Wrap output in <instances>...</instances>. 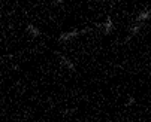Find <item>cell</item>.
Returning <instances> with one entry per match:
<instances>
[{
	"label": "cell",
	"mask_w": 151,
	"mask_h": 122,
	"mask_svg": "<svg viewBox=\"0 0 151 122\" xmlns=\"http://www.w3.org/2000/svg\"><path fill=\"white\" fill-rule=\"evenodd\" d=\"M88 31H91V28H84V30H69V31H64V33H61L60 36H58V42H70V40H73V39H76L78 36H81V34H85V33H88Z\"/></svg>",
	"instance_id": "obj_1"
},
{
	"label": "cell",
	"mask_w": 151,
	"mask_h": 122,
	"mask_svg": "<svg viewBox=\"0 0 151 122\" xmlns=\"http://www.w3.org/2000/svg\"><path fill=\"white\" fill-rule=\"evenodd\" d=\"M97 28H102V31H103V34H111L112 31H114V28H115V26H114V21H112V18L111 16H108L103 23H100V24H97L96 26Z\"/></svg>",
	"instance_id": "obj_2"
},
{
	"label": "cell",
	"mask_w": 151,
	"mask_h": 122,
	"mask_svg": "<svg viewBox=\"0 0 151 122\" xmlns=\"http://www.w3.org/2000/svg\"><path fill=\"white\" fill-rule=\"evenodd\" d=\"M57 57H58V60H60V63L63 64V66H66L70 72H76V66H75V63L69 58V57H66V55H63V54H58L57 52Z\"/></svg>",
	"instance_id": "obj_3"
},
{
	"label": "cell",
	"mask_w": 151,
	"mask_h": 122,
	"mask_svg": "<svg viewBox=\"0 0 151 122\" xmlns=\"http://www.w3.org/2000/svg\"><path fill=\"white\" fill-rule=\"evenodd\" d=\"M151 19V9H145V11H141L138 15H136V19L135 23H139V24H145L147 21Z\"/></svg>",
	"instance_id": "obj_4"
},
{
	"label": "cell",
	"mask_w": 151,
	"mask_h": 122,
	"mask_svg": "<svg viewBox=\"0 0 151 122\" xmlns=\"http://www.w3.org/2000/svg\"><path fill=\"white\" fill-rule=\"evenodd\" d=\"M142 27H144V24H139V23L132 24L130 27H129V36H127V40L130 39V37H133V36H136V34L142 30Z\"/></svg>",
	"instance_id": "obj_5"
},
{
	"label": "cell",
	"mask_w": 151,
	"mask_h": 122,
	"mask_svg": "<svg viewBox=\"0 0 151 122\" xmlns=\"http://www.w3.org/2000/svg\"><path fill=\"white\" fill-rule=\"evenodd\" d=\"M26 30H27V33H29L32 37H39V36H40V30H39L35 24H27Z\"/></svg>",
	"instance_id": "obj_6"
},
{
	"label": "cell",
	"mask_w": 151,
	"mask_h": 122,
	"mask_svg": "<svg viewBox=\"0 0 151 122\" xmlns=\"http://www.w3.org/2000/svg\"><path fill=\"white\" fill-rule=\"evenodd\" d=\"M135 103H136V100H135L133 97H129L127 101H126V106L129 107V106H132V104H135Z\"/></svg>",
	"instance_id": "obj_7"
}]
</instances>
